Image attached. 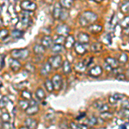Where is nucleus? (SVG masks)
<instances>
[{"label":"nucleus","instance_id":"473e14b6","mask_svg":"<svg viewBox=\"0 0 129 129\" xmlns=\"http://www.w3.org/2000/svg\"><path fill=\"white\" fill-rule=\"evenodd\" d=\"M23 31L22 30H20V29H16L15 30H13L12 31V33H11V35H12V37L13 38H15V39H20V38H22V36H23Z\"/></svg>","mask_w":129,"mask_h":129},{"label":"nucleus","instance_id":"2eb2a0df","mask_svg":"<svg viewBox=\"0 0 129 129\" xmlns=\"http://www.w3.org/2000/svg\"><path fill=\"white\" fill-rule=\"evenodd\" d=\"M10 66L11 70L13 71L14 72H18V71L21 69V66H21L20 62L18 61L17 59H10Z\"/></svg>","mask_w":129,"mask_h":129},{"label":"nucleus","instance_id":"603ef678","mask_svg":"<svg viewBox=\"0 0 129 129\" xmlns=\"http://www.w3.org/2000/svg\"><path fill=\"white\" fill-rule=\"evenodd\" d=\"M90 1H93V2H95V3H102L103 0H90Z\"/></svg>","mask_w":129,"mask_h":129},{"label":"nucleus","instance_id":"864d4df0","mask_svg":"<svg viewBox=\"0 0 129 129\" xmlns=\"http://www.w3.org/2000/svg\"><path fill=\"white\" fill-rule=\"evenodd\" d=\"M2 25H3V21H2V19L0 18V27H1Z\"/></svg>","mask_w":129,"mask_h":129},{"label":"nucleus","instance_id":"a19ab883","mask_svg":"<svg viewBox=\"0 0 129 129\" xmlns=\"http://www.w3.org/2000/svg\"><path fill=\"white\" fill-rule=\"evenodd\" d=\"M10 119V116L9 113L7 111H5V110H4L3 113L1 114V120H3V122H5V121H9Z\"/></svg>","mask_w":129,"mask_h":129},{"label":"nucleus","instance_id":"a18cd8bd","mask_svg":"<svg viewBox=\"0 0 129 129\" xmlns=\"http://www.w3.org/2000/svg\"><path fill=\"white\" fill-rule=\"evenodd\" d=\"M70 126L72 128H87L88 127V126L84 124H78V123H75V122H72Z\"/></svg>","mask_w":129,"mask_h":129},{"label":"nucleus","instance_id":"58836bf2","mask_svg":"<svg viewBox=\"0 0 129 129\" xmlns=\"http://www.w3.org/2000/svg\"><path fill=\"white\" fill-rule=\"evenodd\" d=\"M103 42L107 45H110L112 43V35H110V33H108L104 35L103 37Z\"/></svg>","mask_w":129,"mask_h":129},{"label":"nucleus","instance_id":"6e6d98bb","mask_svg":"<svg viewBox=\"0 0 129 129\" xmlns=\"http://www.w3.org/2000/svg\"><path fill=\"white\" fill-rule=\"evenodd\" d=\"M127 73H128V75H129V69L127 70Z\"/></svg>","mask_w":129,"mask_h":129},{"label":"nucleus","instance_id":"c9c22d12","mask_svg":"<svg viewBox=\"0 0 129 129\" xmlns=\"http://www.w3.org/2000/svg\"><path fill=\"white\" fill-rule=\"evenodd\" d=\"M45 87L47 89V90L48 92H53V83H52V80L50 79H47L45 81Z\"/></svg>","mask_w":129,"mask_h":129},{"label":"nucleus","instance_id":"20e7f679","mask_svg":"<svg viewBox=\"0 0 129 129\" xmlns=\"http://www.w3.org/2000/svg\"><path fill=\"white\" fill-rule=\"evenodd\" d=\"M20 7L23 10H29V11H34L36 10L37 5L34 2H31L29 0H24L20 4Z\"/></svg>","mask_w":129,"mask_h":129},{"label":"nucleus","instance_id":"dca6fc26","mask_svg":"<svg viewBox=\"0 0 129 129\" xmlns=\"http://www.w3.org/2000/svg\"><path fill=\"white\" fill-rule=\"evenodd\" d=\"M89 31L92 34H99L103 30V27L99 24H90L88 28Z\"/></svg>","mask_w":129,"mask_h":129},{"label":"nucleus","instance_id":"2f4dec72","mask_svg":"<svg viewBox=\"0 0 129 129\" xmlns=\"http://www.w3.org/2000/svg\"><path fill=\"white\" fill-rule=\"evenodd\" d=\"M120 25L123 29H126V28H129V16H125V17L120 21Z\"/></svg>","mask_w":129,"mask_h":129},{"label":"nucleus","instance_id":"09e8293b","mask_svg":"<svg viewBox=\"0 0 129 129\" xmlns=\"http://www.w3.org/2000/svg\"><path fill=\"white\" fill-rule=\"evenodd\" d=\"M122 108L129 109V101L128 100H126V101H124L123 103H122Z\"/></svg>","mask_w":129,"mask_h":129},{"label":"nucleus","instance_id":"9d476101","mask_svg":"<svg viewBox=\"0 0 129 129\" xmlns=\"http://www.w3.org/2000/svg\"><path fill=\"white\" fill-rule=\"evenodd\" d=\"M105 63L108 64L112 69H117L119 67V61L118 59H114V58H112V57H107L105 59Z\"/></svg>","mask_w":129,"mask_h":129},{"label":"nucleus","instance_id":"7ed1b4c3","mask_svg":"<svg viewBox=\"0 0 129 129\" xmlns=\"http://www.w3.org/2000/svg\"><path fill=\"white\" fill-rule=\"evenodd\" d=\"M48 62L52 66V68L58 69L62 66V57L59 54H56L54 56H52L49 58Z\"/></svg>","mask_w":129,"mask_h":129},{"label":"nucleus","instance_id":"423d86ee","mask_svg":"<svg viewBox=\"0 0 129 129\" xmlns=\"http://www.w3.org/2000/svg\"><path fill=\"white\" fill-rule=\"evenodd\" d=\"M103 73V68L100 66H95L89 70L88 74L92 78H98Z\"/></svg>","mask_w":129,"mask_h":129},{"label":"nucleus","instance_id":"f704fd0d","mask_svg":"<svg viewBox=\"0 0 129 129\" xmlns=\"http://www.w3.org/2000/svg\"><path fill=\"white\" fill-rule=\"evenodd\" d=\"M118 61L120 64H126L128 61V55L126 53H122L118 58Z\"/></svg>","mask_w":129,"mask_h":129},{"label":"nucleus","instance_id":"72a5a7b5","mask_svg":"<svg viewBox=\"0 0 129 129\" xmlns=\"http://www.w3.org/2000/svg\"><path fill=\"white\" fill-rule=\"evenodd\" d=\"M9 103V98H8L6 95L3 96L0 99V109H5V107Z\"/></svg>","mask_w":129,"mask_h":129},{"label":"nucleus","instance_id":"9b49d317","mask_svg":"<svg viewBox=\"0 0 129 129\" xmlns=\"http://www.w3.org/2000/svg\"><path fill=\"white\" fill-rule=\"evenodd\" d=\"M74 45H75L74 36L72 35H68L67 37L66 38V41H64V47L66 49H71L74 47Z\"/></svg>","mask_w":129,"mask_h":129},{"label":"nucleus","instance_id":"bb28decb","mask_svg":"<svg viewBox=\"0 0 129 129\" xmlns=\"http://www.w3.org/2000/svg\"><path fill=\"white\" fill-rule=\"evenodd\" d=\"M64 41H66V37L61 35H56L54 37V39H53V43H54V44L63 45V44H64Z\"/></svg>","mask_w":129,"mask_h":129},{"label":"nucleus","instance_id":"4468645a","mask_svg":"<svg viewBox=\"0 0 129 129\" xmlns=\"http://www.w3.org/2000/svg\"><path fill=\"white\" fill-rule=\"evenodd\" d=\"M78 42L83 43V44H88L89 42V36L86 33L81 32L78 35Z\"/></svg>","mask_w":129,"mask_h":129},{"label":"nucleus","instance_id":"5701e85b","mask_svg":"<svg viewBox=\"0 0 129 129\" xmlns=\"http://www.w3.org/2000/svg\"><path fill=\"white\" fill-rule=\"evenodd\" d=\"M62 69H63V72L66 75L70 74L72 72V66H71V64L69 63V61L67 60H64L62 64Z\"/></svg>","mask_w":129,"mask_h":129},{"label":"nucleus","instance_id":"0eeeda50","mask_svg":"<svg viewBox=\"0 0 129 129\" xmlns=\"http://www.w3.org/2000/svg\"><path fill=\"white\" fill-rule=\"evenodd\" d=\"M75 47V52L78 53V55H84V53H87V44H83L80 42H77L74 45Z\"/></svg>","mask_w":129,"mask_h":129},{"label":"nucleus","instance_id":"aec40b11","mask_svg":"<svg viewBox=\"0 0 129 129\" xmlns=\"http://www.w3.org/2000/svg\"><path fill=\"white\" fill-rule=\"evenodd\" d=\"M118 22H119V18H118V16L116 15V14H114V15L112 16V17L110 18L109 23V28H111V29H114V28L117 26Z\"/></svg>","mask_w":129,"mask_h":129},{"label":"nucleus","instance_id":"49530a36","mask_svg":"<svg viewBox=\"0 0 129 129\" xmlns=\"http://www.w3.org/2000/svg\"><path fill=\"white\" fill-rule=\"evenodd\" d=\"M14 125L12 123H10L9 121H5L3 123V128H14Z\"/></svg>","mask_w":129,"mask_h":129},{"label":"nucleus","instance_id":"37998d69","mask_svg":"<svg viewBox=\"0 0 129 129\" xmlns=\"http://www.w3.org/2000/svg\"><path fill=\"white\" fill-rule=\"evenodd\" d=\"M18 104H19L21 109H22V110H25L28 107V106H29V102L24 101V100H21V101H19V103H18Z\"/></svg>","mask_w":129,"mask_h":129},{"label":"nucleus","instance_id":"5fc2aeb1","mask_svg":"<svg viewBox=\"0 0 129 129\" xmlns=\"http://www.w3.org/2000/svg\"><path fill=\"white\" fill-rule=\"evenodd\" d=\"M2 66V59H0V66Z\"/></svg>","mask_w":129,"mask_h":129},{"label":"nucleus","instance_id":"6e6552de","mask_svg":"<svg viewBox=\"0 0 129 129\" xmlns=\"http://www.w3.org/2000/svg\"><path fill=\"white\" fill-rule=\"evenodd\" d=\"M53 44V39L52 38L51 36H49V35H46V36H44L41 39V45H42L46 49L51 48Z\"/></svg>","mask_w":129,"mask_h":129},{"label":"nucleus","instance_id":"c03bdc74","mask_svg":"<svg viewBox=\"0 0 129 129\" xmlns=\"http://www.w3.org/2000/svg\"><path fill=\"white\" fill-rule=\"evenodd\" d=\"M68 16H69V13H68V11H66V10L63 8V10H62V12H61V15H60L59 20L66 21V19H67Z\"/></svg>","mask_w":129,"mask_h":129},{"label":"nucleus","instance_id":"f03ea898","mask_svg":"<svg viewBox=\"0 0 129 129\" xmlns=\"http://www.w3.org/2000/svg\"><path fill=\"white\" fill-rule=\"evenodd\" d=\"M11 56L13 59H24L29 54V52L26 48L22 49H14L11 51Z\"/></svg>","mask_w":129,"mask_h":129},{"label":"nucleus","instance_id":"79ce46f5","mask_svg":"<svg viewBox=\"0 0 129 129\" xmlns=\"http://www.w3.org/2000/svg\"><path fill=\"white\" fill-rule=\"evenodd\" d=\"M21 96L25 100H31V98H32V95H31V93L28 90L22 91V94H21Z\"/></svg>","mask_w":129,"mask_h":129},{"label":"nucleus","instance_id":"4c0bfd02","mask_svg":"<svg viewBox=\"0 0 129 129\" xmlns=\"http://www.w3.org/2000/svg\"><path fill=\"white\" fill-rule=\"evenodd\" d=\"M96 108H97V109H98L99 111H101V112L109 111V109L108 104H106V103H101L100 104H97Z\"/></svg>","mask_w":129,"mask_h":129},{"label":"nucleus","instance_id":"e433bc0d","mask_svg":"<svg viewBox=\"0 0 129 129\" xmlns=\"http://www.w3.org/2000/svg\"><path fill=\"white\" fill-rule=\"evenodd\" d=\"M9 35V31L6 28H2L0 29V41H4L5 40L6 38Z\"/></svg>","mask_w":129,"mask_h":129},{"label":"nucleus","instance_id":"39448f33","mask_svg":"<svg viewBox=\"0 0 129 129\" xmlns=\"http://www.w3.org/2000/svg\"><path fill=\"white\" fill-rule=\"evenodd\" d=\"M52 83L53 85V89L55 90H59L62 87V84H63V79H62V77L59 74H56L52 78Z\"/></svg>","mask_w":129,"mask_h":129},{"label":"nucleus","instance_id":"7c9ffc66","mask_svg":"<svg viewBox=\"0 0 129 129\" xmlns=\"http://www.w3.org/2000/svg\"><path fill=\"white\" fill-rule=\"evenodd\" d=\"M119 114H120V117H122L123 119L129 120V109H128L122 108V109L120 110Z\"/></svg>","mask_w":129,"mask_h":129},{"label":"nucleus","instance_id":"a211bd4d","mask_svg":"<svg viewBox=\"0 0 129 129\" xmlns=\"http://www.w3.org/2000/svg\"><path fill=\"white\" fill-rule=\"evenodd\" d=\"M51 70H52V66L50 64L49 62H47V63L43 64L42 68L41 70V74L42 76H47V75H48L50 73Z\"/></svg>","mask_w":129,"mask_h":129},{"label":"nucleus","instance_id":"412c9836","mask_svg":"<svg viewBox=\"0 0 129 129\" xmlns=\"http://www.w3.org/2000/svg\"><path fill=\"white\" fill-rule=\"evenodd\" d=\"M25 126H27L28 128H36L37 127V121L34 119H32V118H28V119H27L25 120Z\"/></svg>","mask_w":129,"mask_h":129},{"label":"nucleus","instance_id":"1a4fd4ad","mask_svg":"<svg viewBox=\"0 0 129 129\" xmlns=\"http://www.w3.org/2000/svg\"><path fill=\"white\" fill-rule=\"evenodd\" d=\"M57 34L61 35H68L70 32V28L66 24H60L57 27Z\"/></svg>","mask_w":129,"mask_h":129},{"label":"nucleus","instance_id":"a878e982","mask_svg":"<svg viewBox=\"0 0 129 129\" xmlns=\"http://www.w3.org/2000/svg\"><path fill=\"white\" fill-rule=\"evenodd\" d=\"M34 52H35V54L41 55L46 52V48L42 45H35L34 47Z\"/></svg>","mask_w":129,"mask_h":129},{"label":"nucleus","instance_id":"b1692460","mask_svg":"<svg viewBox=\"0 0 129 129\" xmlns=\"http://www.w3.org/2000/svg\"><path fill=\"white\" fill-rule=\"evenodd\" d=\"M52 52H53L54 54H59V53H62L64 50L63 45H59V44H54L53 46H52L51 47Z\"/></svg>","mask_w":129,"mask_h":129},{"label":"nucleus","instance_id":"ea45409f","mask_svg":"<svg viewBox=\"0 0 129 129\" xmlns=\"http://www.w3.org/2000/svg\"><path fill=\"white\" fill-rule=\"evenodd\" d=\"M101 117L103 118V120H109L113 117V115H112L111 113H109L108 111H105V112H102Z\"/></svg>","mask_w":129,"mask_h":129},{"label":"nucleus","instance_id":"ddd939ff","mask_svg":"<svg viewBox=\"0 0 129 129\" xmlns=\"http://www.w3.org/2000/svg\"><path fill=\"white\" fill-rule=\"evenodd\" d=\"M62 10H63V8H62V6L60 5V4L55 5L54 8H53V16L55 20H59Z\"/></svg>","mask_w":129,"mask_h":129},{"label":"nucleus","instance_id":"c756f323","mask_svg":"<svg viewBox=\"0 0 129 129\" xmlns=\"http://www.w3.org/2000/svg\"><path fill=\"white\" fill-rule=\"evenodd\" d=\"M120 11L123 14H128L129 13V0L125 1L120 6Z\"/></svg>","mask_w":129,"mask_h":129},{"label":"nucleus","instance_id":"4be33fe9","mask_svg":"<svg viewBox=\"0 0 129 129\" xmlns=\"http://www.w3.org/2000/svg\"><path fill=\"white\" fill-rule=\"evenodd\" d=\"M60 5L66 10H70L73 6V0H60Z\"/></svg>","mask_w":129,"mask_h":129},{"label":"nucleus","instance_id":"3c124183","mask_svg":"<svg viewBox=\"0 0 129 129\" xmlns=\"http://www.w3.org/2000/svg\"><path fill=\"white\" fill-rule=\"evenodd\" d=\"M82 114V115H80V116H78V118H77V119H78V120H80L81 119V118H84V117H85V113H84V114Z\"/></svg>","mask_w":129,"mask_h":129},{"label":"nucleus","instance_id":"f257e3e1","mask_svg":"<svg viewBox=\"0 0 129 129\" xmlns=\"http://www.w3.org/2000/svg\"><path fill=\"white\" fill-rule=\"evenodd\" d=\"M97 15L92 11L86 10L84 13H82L79 16V23L82 27H87L90 24L94 23L97 20Z\"/></svg>","mask_w":129,"mask_h":129},{"label":"nucleus","instance_id":"f3484780","mask_svg":"<svg viewBox=\"0 0 129 129\" xmlns=\"http://www.w3.org/2000/svg\"><path fill=\"white\" fill-rule=\"evenodd\" d=\"M122 98H124V95H121V94H119V93H115V94L112 95L111 96H109V103L110 104H115V103H117L118 101H120V100H121Z\"/></svg>","mask_w":129,"mask_h":129},{"label":"nucleus","instance_id":"de8ad7c7","mask_svg":"<svg viewBox=\"0 0 129 129\" xmlns=\"http://www.w3.org/2000/svg\"><path fill=\"white\" fill-rule=\"evenodd\" d=\"M116 79L119 81H124V80H126V76H125L123 73H119L116 76Z\"/></svg>","mask_w":129,"mask_h":129},{"label":"nucleus","instance_id":"393cba45","mask_svg":"<svg viewBox=\"0 0 129 129\" xmlns=\"http://www.w3.org/2000/svg\"><path fill=\"white\" fill-rule=\"evenodd\" d=\"M86 67H87V66L85 64L84 62H79V63H78L76 64L75 70H76V72H78V73H82V72H84V71L86 70Z\"/></svg>","mask_w":129,"mask_h":129},{"label":"nucleus","instance_id":"6ab92c4d","mask_svg":"<svg viewBox=\"0 0 129 129\" xmlns=\"http://www.w3.org/2000/svg\"><path fill=\"white\" fill-rule=\"evenodd\" d=\"M103 49V46L100 42H95L90 46V50L93 53H100Z\"/></svg>","mask_w":129,"mask_h":129},{"label":"nucleus","instance_id":"8fccbe9b","mask_svg":"<svg viewBox=\"0 0 129 129\" xmlns=\"http://www.w3.org/2000/svg\"><path fill=\"white\" fill-rule=\"evenodd\" d=\"M120 128H129V124L125 122L124 124H121L120 125Z\"/></svg>","mask_w":129,"mask_h":129},{"label":"nucleus","instance_id":"c85d7f7f","mask_svg":"<svg viewBox=\"0 0 129 129\" xmlns=\"http://www.w3.org/2000/svg\"><path fill=\"white\" fill-rule=\"evenodd\" d=\"M35 95H36V97L39 100H44L46 97V93H45L44 89L41 88L37 89V90L35 91Z\"/></svg>","mask_w":129,"mask_h":129},{"label":"nucleus","instance_id":"f8f14e48","mask_svg":"<svg viewBox=\"0 0 129 129\" xmlns=\"http://www.w3.org/2000/svg\"><path fill=\"white\" fill-rule=\"evenodd\" d=\"M39 111V107L37 104H30L25 109V112L28 115H35Z\"/></svg>","mask_w":129,"mask_h":129},{"label":"nucleus","instance_id":"cd10ccee","mask_svg":"<svg viewBox=\"0 0 129 129\" xmlns=\"http://www.w3.org/2000/svg\"><path fill=\"white\" fill-rule=\"evenodd\" d=\"M84 125H86L87 126H95V125L97 124V119L94 116H91V117H89V119H87L84 122Z\"/></svg>","mask_w":129,"mask_h":129}]
</instances>
